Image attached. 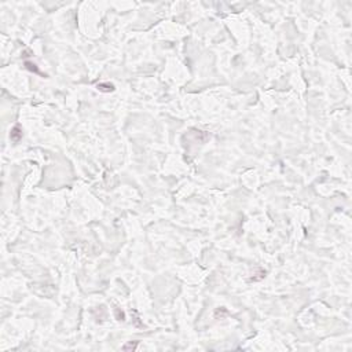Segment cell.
I'll return each mask as SVG.
<instances>
[{
	"label": "cell",
	"mask_w": 352,
	"mask_h": 352,
	"mask_svg": "<svg viewBox=\"0 0 352 352\" xmlns=\"http://www.w3.org/2000/svg\"><path fill=\"white\" fill-rule=\"evenodd\" d=\"M10 138H11V140H14V142H18L19 139L22 138V131H21V128H19L18 125H17V127H14V128L11 129Z\"/></svg>",
	"instance_id": "obj_1"
},
{
	"label": "cell",
	"mask_w": 352,
	"mask_h": 352,
	"mask_svg": "<svg viewBox=\"0 0 352 352\" xmlns=\"http://www.w3.org/2000/svg\"><path fill=\"white\" fill-rule=\"evenodd\" d=\"M96 88H98L99 91H102V92H110V91H114V85L110 84V83H99V84L96 85Z\"/></svg>",
	"instance_id": "obj_2"
},
{
	"label": "cell",
	"mask_w": 352,
	"mask_h": 352,
	"mask_svg": "<svg viewBox=\"0 0 352 352\" xmlns=\"http://www.w3.org/2000/svg\"><path fill=\"white\" fill-rule=\"evenodd\" d=\"M136 347H138V341H134V342H128V344H125L123 347V350L124 351H128V350H136Z\"/></svg>",
	"instance_id": "obj_3"
},
{
	"label": "cell",
	"mask_w": 352,
	"mask_h": 352,
	"mask_svg": "<svg viewBox=\"0 0 352 352\" xmlns=\"http://www.w3.org/2000/svg\"><path fill=\"white\" fill-rule=\"evenodd\" d=\"M25 65L29 70H32V72H34V73H39V70H37V67L34 63H32V62H25Z\"/></svg>",
	"instance_id": "obj_4"
}]
</instances>
